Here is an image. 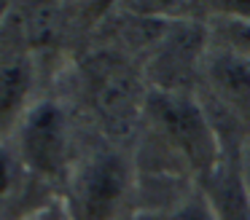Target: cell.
Returning <instances> with one entry per match:
<instances>
[{"mask_svg":"<svg viewBox=\"0 0 250 220\" xmlns=\"http://www.w3.org/2000/svg\"><path fill=\"white\" fill-rule=\"evenodd\" d=\"M89 97L94 110L100 113L108 126L124 129L135 121L137 110L146 107L148 94H143V86L129 67L119 62H97L89 73Z\"/></svg>","mask_w":250,"mask_h":220,"instance_id":"4","label":"cell"},{"mask_svg":"<svg viewBox=\"0 0 250 220\" xmlns=\"http://www.w3.org/2000/svg\"><path fill=\"white\" fill-rule=\"evenodd\" d=\"M242 191H245V199L250 204V145H248L245 159H242Z\"/></svg>","mask_w":250,"mask_h":220,"instance_id":"8","label":"cell"},{"mask_svg":"<svg viewBox=\"0 0 250 220\" xmlns=\"http://www.w3.org/2000/svg\"><path fill=\"white\" fill-rule=\"evenodd\" d=\"M129 191V164L119 153H100L78 172L76 215L78 220H113Z\"/></svg>","mask_w":250,"mask_h":220,"instance_id":"3","label":"cell"},{"mask_svg":"<svg viewBox=\"0 0 250 220\" xmlns=\"http://www.w3.org/2000/svg\"><path fill=\"white\" fill-rule=\"evenodd\" d=\"M205 75L218 100L250 123V57L229 48H215L205 62Z\"/></svg>","mask_w":250,"mask_h":220,"instance_id":"5","label":"cell"},{"mask_svg":"<svg viewBox=\"0 0 250 220\" xmlns=\"http://www.w3.org/2000/svg\"><path fill=\"white\" fill-rule=\"evenodd\" d=\"M19 159L38 175H57L67 159V121L57 102H38L27 107L17 126Z\"/></svg>","mask_w":250,"mask_h":220,"instance_id":"2","label":"cell"},{"mask_svg":"<svg viewBox=\"0 0 250 220\" xmlns=\"http://www.w3.org/2000/svg\"><path fill=\"white\" fill-rule=\"evenodd\" d=\"M167 220H223L218 207L212 204L210 196L205 193H194V196L183 199L172 212L167 215Z\"/></svg>","mask_w":250,"mask_h":220,"instance_id":"7","label":"cell"},{"mask_svg":"<svg viewBox=\"0 0 250 220\" xmlns=\"http://www.w3.org/2000/svg\"><path fill=\"white\" fill-rule=\"evenodd\" d=\"M33 86V67L24 57H11L0 62V132L19 126L27 113V94Z\"/></svg>","mask_w":250,"mask_h":220,"instance_id":"6","label":"cell"},{"mask_svg":"<svg viewBox=\"0 0 250 220\" xmlns=\"http://www.w3.org/2000/svg\"><path fill=\"white\" fill-rule=\"evenodd\" d=\"M22 220H49L46 215H27V218H22Z\"/></svg>","mask_w":250,"mask_h":220,"instance_id":"9","label":"cell"},{"mask_svg":"<svg viewBox=\"0 0 250 220\" xmlns=\"http://www.w3.org/2000/svg\"><path fill=\"white\" fill-rule=\"evenodd\" d=\"M146 110L151 113L169 150L180 156V161L194 175H215L218 161H221V140L199 102H194L186 91L159 89L148 94Z\"/></svg>","mask_w":250,"mask_h":220,"instance_id":"1","label":"cell"}]
</instances>
